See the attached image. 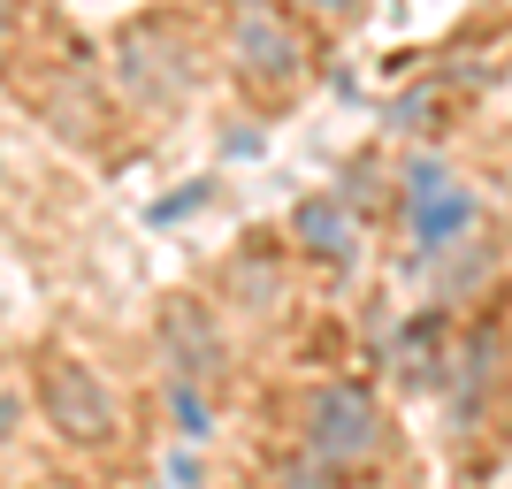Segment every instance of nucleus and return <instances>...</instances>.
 <instances>
[{"mask_svg": "<svg viewBox=\"0 0 512 489\" xmlns=\"http://www.w3.org/2000/svg\"><path fill=\"white\" fill-rule=\"evenodd\" d=\"M367 436H375V405L360 390H329L314 405V444L321 451H367Z\"/></svg>", "mask_w": 512, "mask_h": 489, "instance_id": "obj_2", "label": "nucleus"}, {"mask_svg": "<svg viewBox=\"0 0 512 489\" xmlns=\"http://www.w3.org/2000/svg\"><path fill=\"white\" fill-rule=\"evenodd\" d=\"M46 405H54V428H69V436H107L115 428V405L85 367H46Z\"/></svg>", "mask_w": 512, "mask_h": 489, "instance_id": "obj_1", "label": "nucleus"}, {"mask_svg": "<svg viewBox=\"0 0 512 489\" xmlns=\"http://www.w3.org/2000/svg\"><path fill=\"white\" fill-rule=\"evenodd\" d=\"M421 199H428V207H421V245H444V237L474 214V199L467 192H444V176H436V169L421 176Z\"/></svg>", "mask_w": 512, "mask_h": 489, "instance_id": "obj_3", "label": "nucleus"}]
</instances>
